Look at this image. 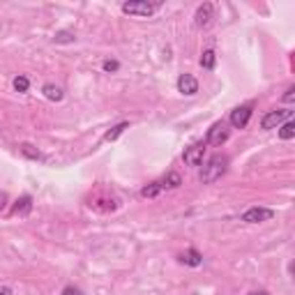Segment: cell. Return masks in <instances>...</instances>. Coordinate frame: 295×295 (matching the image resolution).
Listing matches in <instances>:
<instances>
[{
    "instance_id": "cell-19",
    "label": "cell",
    "mask_w": 295,
    "mask_h": 295,
    "mask_svg": "<svg viewBox=\"0 0 295 295\" xmlns=\"http://www.w3.org/2000/svg\"><path fill=\"white\" fill-rule=\"evenodd\" d=\"M159 192H161V182H150V185H145L143 189H141V196L143 198H155Z\"/></svg>"
},
{
    "instance_id": "cell-21",
    "label": "cell",
    "mask_w": 295,
    "mask_h": 295,
    "mask_svg": "<svg viewBox=\"0 0 295 295\" xmlns=\"http://www.w3.org/2000/svg\"><path fill=\"white\" fill-rule=\"evenodd\" d=\"M28 88H30V78L28 76H16L14 78V90L16 93H28Z\"/></svg>"
},
{
    "instance_id": "cell-14",
    "label": "cell",
    "mask_w": 295,
    "mask_h": 295,
    "mask_svg": "<svg viewBox=\"0 0 295 295\" xmlns=\"http://www.w3.org/2000/svg\"><path fill=\"white\" fill-rule=\"evenodd\" d=\"M19 150H21V155L28 157V159H35V161L44 159V155H41V152L37 150L35 145H30V143H21V145H19Z\"/></svg>"
},
{
    "instance_id": "cell-17",
    "label": "cell",
    "mask_w": 295,
    "mask_h": 295,
    "mask_svg": "<svg viewBox=\"0 0 295 295\" xmlns=\"http://www.w3.org/2000/svg\"><path fill=\"white\" fill-rule=\"evenodd\" d=\"M198 62H201L203 69H215V65H217V56H215L213 49H207V51H203V56H201Z\"/></svg>"
},
{
    "instance_id": "cell-9",
    "label": "cell",
    "mask_w": 295,
    "mask_h": 295,
    "mask_svg": "<svg viewBox=\"0 0 295 295\" xmlns=\"http://www.w3.org/2000/svg\"><path fill=\"white\" fill-rule=\"evenodd\" d=\"M176 86H178V93L187 95V97H194V95L198 93V81H196V76H192V74H180Z\"/></svg>"
},
{
    "instance_id": "cell-15",
    "label": "cell",
    "mask_w": 295,
    "mask_h": 295,
    "mask_svg": "<svg viewBox=\"0 0 295 295\" xmlns=\"http://www.w3.org/2000/svg\"><path fill=\"white\" fill-rule=\"evenodd\" d=\"M180 185H182V178H180V173H176V171L166 173V178L161 180V189H176V187H180Z\"/></svg>"
},
{
    "instance_id": "cell-5",
    "label": "cell",
    "mask_w": 295,
    "mask_h": 295,
    "mask_svg": "<svg viewBox=\"0 0 295 295\" xmlns=\"http://www.w3.org/2000/svg\"><path fill=\"white\" fill-rule=\"evenodd\" d=\"M272 217H275V210L263 207V205H254V207H249V210H244L240 219L244 224H261V222H270Z\"/></svg>"
},
{
    "instance_id": "cell-12",
    "label": "cell",
    "mask_w": 295,
    "mask_h": 295,
    "mask_svg": "<svg viewBox=\"0 0 295 295\" xmlns=\"http://www.w3.org/2000/svg\"><path fill=\"white\" fill-rule=\"evenodd\" d=\"M30 210H32V196H28V194H23V196L14 203V207H12L14 215H28Z\"/></svg>"
},
{
    "instance_id": "cell-23",
    "label": "cell",
    "mask_w": 295,
    "mask_h": 295,
    "mask_svg": "<svg viewBox=\"0 0 295 295\" xmlns=\"http://www.w3.org/2000/svg\"><path fill=\"white\" fill-rule=\"evenodd\" d=\"M281 102H284V104H293L295 102V86H290V88L286 90V95L281 97Z\"/></svg>"
},
{
    "instance_id": "cell-8",
    "label": "cell",
    "mask_w": 295,
    "mask_h": 295,
    "mask_svg": "<svg viewBox=\"0 0 295 295\" xmlns=\"http://www.w3.org/2000/svg\"><path fill=\"white\" fill-rule=\"evenodd\" d=\"M203 155H205V145L203 143H192L189 148H185L182 159H185L187 166H201L203 164Z\"/></svg>"
},
{
    "instance_id": "cell-6",
    "label": "cell",
    "mask_w": 295,
    "mask_h": 295,
    "mask_svg": "<svg viewBox=\"0 0 295 295\" xmlns=\"http://www.w3.org/2000/svg\"><path fill=\"white\" fill-rule=\"evenodd\" d=\"M205 141L210 145H215V148H222L224 143L228 141V127H226V122H215L210 130H207V136H205Z\"/></svg>"
},
{
    "instance_id": "cell-2",
    "label": "cell",
    "mask_w": 295,
    "mask_h": 295,
    "mask_svg": "<svg viewBox=\"0 0 295 295\" xmlns=\"http://www.w3.org/2000/svg\"><path fill=\"white\" fill-rule=\"evenodd\" d=\"M228 168V157L226 155H213L210 159L205 161V166L201 168V182L203 185H213V182H217L219 178L226 173Z\"/></svg>"
},
{
    "instance_id": "cell-7",
    "label": "cell",
    "mask_w": 295,
    "mask_h": 295,
    "mask_svg": "<svg viewBox=\"0 0 295 295\" xmlns=\"http://www.w3.org/2000/svg\"><path fill=\"white\" fill-rule=\"evenodd\" d=\"M251 113H254V106H251V104L238 106V109L231 111V118H228V122L233 124L235 130H244V127L249 124V118H251Z\"/></svg>"
},
{
    "instance_id": "cell-16",
    "label": "cell",
    "mask_w": 295,
    "mask_h": 295,
    "mask_svg": "<svg viewBox=\"0 0 295 295\" xmlns=\"http://www.w3.org/2000/svg\"><path fill=\"white\" fill-rule=\"evenodd\" d=\"M277 130H279V139H281V141L295 139V122H293V120H286V122L279 124Z\"/></svg>"
},
{
    "instance_id": "cell-1",
    "label": "cell",
    "mask_w": 295,
    "mask_h": 295,
    "mask_svg": "<svg viewBox=\"0 0 295 295\" xmlns=\"http://www.w3.org/2000/svg\"><path fill=\"white\" fill-rule=\"evenodd\" d=\"M88 205L93 207L95 213L109 215V213H115L120 207V198L115 196L111 189H106V187H97V189L88 196Z\"/></svg>"
},
{
    "instance_id": "cell-24",
    "label": "cell",
    "mask_w": 295,
    "mask_h": 295,
    "mask_svg": "<svg viewBox=\"0 0 295 295\" xmlns=\"http://www.w3.org/2000/svg\"><path fill=\"white\" fill-rule=\"evenodd\" d=\"M60 295H83V293L76 288V286H65V288L60 290Z\"/></svg>"
},
{
    "instance_id": "cell-3",
    "label": "cell",
    "mask_w": 295,
    "mask_h": 295,
    "mask_svg": "<svg viewBox=\"0 0 295 295\" xmlns=\"http://www.w3.org/2000/svg\"><path fill=\"white\" fill-rule=\"evenodd\" d=\"M161 7V3H148V0H130V3H122L120 10L130 16H152L157 10Z\"/></svg>"
},
{
    "instance_id": "cell-10",
    "label": "cell",
    "mask_w": 295,
    "mask_h": 295,
    "mask_svg": "<svg viewBox=\"0 0 295 295\" xmlns=\"http://www.w3.org/2000/svg\"><path fill=\"white\" fill-rule=\"evenodd\" d=\"M213 19H215V5L213 3H203V5H198L196 14H194V21H196L198 28H207Z\"/></svg>"
},
{
    "instance_id": "cell-27",
    "label": "cell",
    "mask_w": 295,
    "mask_h": 295,
    "mask_svg": "<svg viewBox=\"0 0 295 295\" xmlns=\"http://www.w3.org/2000/svg\"><path fill=\"white\" fill-rule=\"evenodd\" d=\"M249 295H268L265 290H259V293H249Z\"/></svg>"
},
{
    "instance_id": "cell-22",
    "label": "cell",
    "mask_w": 295,
    "mask_h": 295,
    "mask_svg": "<svg viewBox=\"0 0 295 295\" xmlns=\"http://www.w3.org/2000/svg\"><path fill=\"white\" fill-rule=\"evenodd\" d=\"M102 69L106 74H113V72H118V69H120V62L118 60H104L102 62Z\"/></svg>"
},
{
    "instance_id": "cell-20",
    "label": "cell",
    "mask_w": 295,
    "mask_h": 295,
    "mask_svg": "<svg viewBox=\"0 0 295 295\" xmlns=\"http://www.w3.org/2000/svg\"><path fill=\"white\" fill-rule=\"evenodd\" d=\"M74 39H76V37H74L72 30H58L56 37H53L56 44H74Z\"/></svg>"
},
{
    "instance_id": "cell-4",
    "label": "cell",
    "mask_w": 295,
    "mask_h": 295,
    "mask_svg": "<svg viewBox=\"0 0 295 295\" xmlns=\"http://www.w3.org/2000/svg\"><path fill=\"white\" fill-rule=\"evenodd\" d=\"M286 120H293V111H290V109L268 111V113L261 118V130H277V127H279V124H284Z\"/></svg>"
},
{
    "instance_id": "cell-13",
    "label": "cell",
    "mask_w": 295,
    "mask_h": 295,
    "mask_svg": "<svg viewBox=\"0 0 295 295\" xmlns=\"http://www.w3.org/2000/svg\"><path fill=\"white\" fill-rule=\"evenodd\" d=\"M180 261H182L185 265H189V268H198V265L203 263V256L198 254L196 249H187L185 254H182V259H180Z\"/></svg>"
},
{
    "instance_id": "cell-11",
    "label": "cell",
    "mask_w": 295,
    "mask_h": 295,
    "mask_svg": "<svg viewBox=\"0 0 295 295\" xmlns=\"http://www.w3.org/2000/svg\"><path fill=\"white\" fill-rule=\"evenodd\" d=\"M41 95L49 99V102H62V88H58L56 83H44V88H41Z\"/></svg>"
},
{
    "instance_id": "cell-26",
    "label": "cell",
    "mask_w": 295,
    "mask_h": 295,
    "mask_svg": "<svg viewBox=\"0 0 295 295\" xmlns=\"http://www.w3.org/2000/svg\"><path fill=\"white\" fill-rule=\"evenodd\" d=\"M0 295H12V288H7V286H0Z\"/></svg>"
},
{
    "instance_id": "cell-18",
    "label": "cell",
    "mask_w": 295,
    "mask_h": 295,
    "mask_svg": "<svg viewBox=\"0 0 295 295\" xmlns=\"http://www.w3.org/2000/svg\"><path fill=\"white\" fill-rule=\"evenodd\" d=\"M124 130H130V122H118L115 127H111V130L104 134V141H115Z\"/></svg>"
},
{
    "instance_id": "cell-25",
    "label": "cell",
    "mask_w": 295,
    "mask_h": 295,
    "mask_svg": "<svg viewBox=\"0 0 295 295\" xmlns=\"http://www.w3.org/2000/svg\"><path fill=\"white\" fill-rule=\"evenodd\" d=\"M5 205H7V194H5V192H0V213L5 210Z\"/></svg>"
}]
</instances>
